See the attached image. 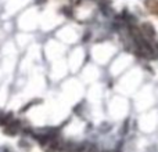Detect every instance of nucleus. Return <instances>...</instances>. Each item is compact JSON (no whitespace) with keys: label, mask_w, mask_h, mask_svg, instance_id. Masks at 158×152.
I'll use <instances>...</instances> for the list:
<instances>
[{"label":"nucleus","mask_w":158,"mask_h":152,"mask_svg":"<svg viewBox=\"0 0 158 152\" xmlns=\"http://www.w3.org/2000/svg\"><path fill=\"white\" fill-rule=\"evenodd\" d=\"M146 6H147V8H150L151 11H154V13L158 15V0H157L156 4H153V3H150V2H147V0H146Z\"/></svg>","instance_id":"1"},{"label":"nucleus","mask_w":158,"mask_h":152,"mask_svg":"<svg viewBox=\"0 0 158 152\" xmlns=\"http://www.w3.org/2000/svg\"><path fill=\"white\" fill-rule=\"evenodd\" d=\"M144 29H146V32H150V38H154L156 32H154V29L151 28L150 24H144Z\"/></svg>","instance_id":"2"},{"label":"nucleus","mask_w":158,"mask_h":152,"mask_svg":"<svg viewBox=\"0 0 158 152\" xmlns=\"http://www.w3.org/2000/svg\"><path fill=\"white\" fill-rule=\"evenodd\" d=\"M87 152H98L97 151V147H96V145H93V147L89 148V151H87Z\"/></svg>","instance_id":"3"},{"label":"nucleus","mask_w":158,"mask_h":152,"mask_svg":"<svg viewBox=\"0 0 158 152\" xmlns=\"http://www.w3.org/2000/svg\"><path fill=\"white\" fill-rule=\"evenodd\" d=\"M106 152H112V151H106Z\"/></svg>","instance_id":"4"}]
</instances>
